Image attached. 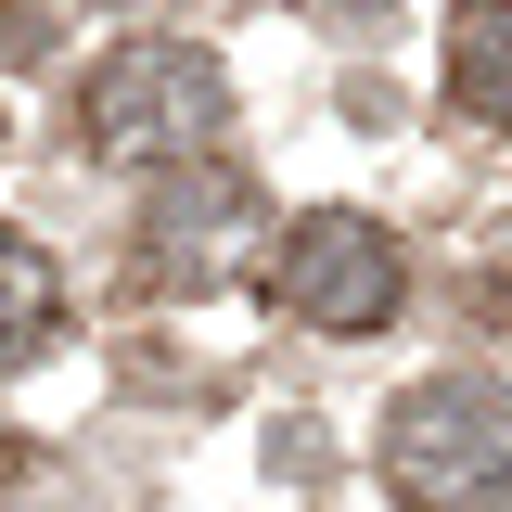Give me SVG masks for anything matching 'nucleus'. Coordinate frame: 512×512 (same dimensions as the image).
Wrapping results in <instances>:
<instances>
[{"label": "nucleus", "instance_id": "nucleus-1", "mask_svg": "<svg viewBox=\"0 0 512 512\" xmlns=\"http://www.w3.org/2000/svg\"><path fill=\"white\" fill-rule=\"evenodd\" d=\"M218 128H231V77H218V52H192V39H116V52L77 77V154L90 167L167 180Z\"/></svg>", "mask_w": 512, "mask_h": 512}, {"label": "nucleus", "instance_id": "nucleus-2", "mask_svg": "<svg viewBox=\"0 0 512 512\" xmlns=\"http://www.w3.org/2000/svg\"><path fill=\"white\" fill-rule=\"evenodd\" d=\"M384 487L397 512H500L512 500V384L436 372L384 410Z\"/></svg>", "mask_w": 512, "mask_h": 512}, {"label": "nucleus", "instance_id": "nucleus-3", "mask_svg": "<svg viewBox=\"0 0 512 512\" xmlns=\"http://www.w3.org/2000/svg\"><path fill=\"white\" fill-rule=\"evenodd\" d=\"M397 295H410V256H397V231L359 218V205H308V218L269 244V308L308 320V333H384Z\"/></svg>", "mask_w": 512, "mask_h": 512}, {"label": "nucleus", "instance_id": "nucleus-4", "mask_svg": "<svg viewBox=\"0 0 512 512\" xmlns=\"http://www.w3.org/2000/svg\"><path fill=\"white\" fill-rule=\"evenodd\" d=\"M256 231H269L256 180H231V167L192 154V167H167L154 205H141V282H154V295H218V282L256 269Z\"/></svg>", "mask_w": 512, "mask_h": 512}, {"label": "nucleus", "instance_id": "nucleus-5", "mask_svg": "<svg viewBox=\"0 0 512 512\" xmlns=\"http://www.w3.org/2000/svg\"><path fill=\"white\" fill-rule=\"evenodd\" d=\"M448 116L512 128V0H461L448 13Z\"/></svg>", "mask_w": 512, "mask_h": 512}, {"label": "nucleus", "instance_id": "nucleus-6", "mask_svg": "<svg viewBox=\"0 0 512 512\" xmlns=\"http://www.w3.org/2000/svg\"><path fill=\"white\" fill-rule=\"evenodd\" d=\"M52 333H64V308H52V256L13 244V359H39Z\"/></svg>", "mask_w": 512, "mask_h": 512}]
</instances>
